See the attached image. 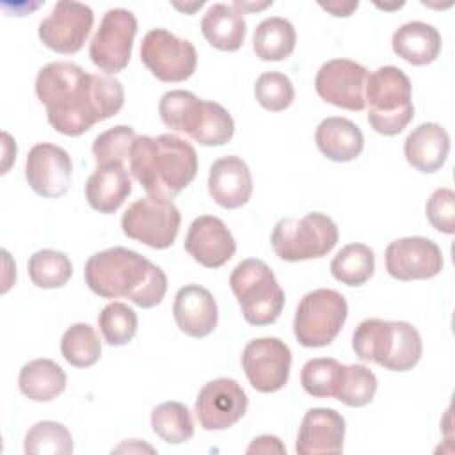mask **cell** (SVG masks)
Instances as JSON below:
<instances>
[{"label": "cell", "instance_id": "1", "mask_svg": "<svg viewBox=\"0 0 455 455\" xmlns=\"http://www.w3.org/2000/svg\"><path fill=\"white\" fill-rule=\"evenodd\" d=\"M34 87L52 128L68 137L85 133L96 123L116 116L124 105V89L117 78L87 73L68 60L43 66Z\"/></svg>", "mask_w": 455, "mask_h": 455}, {"label": "cell", "instance_id": "2", "mask_svg": "<svg viewBox=\"0 0 455 455\" xmlns=\"http://www.w3.org/2000/svg\"><path fill=\"white\" fill-rule=\"evenodd\" d=\"M84 279L98 297H124L142 309L158 306L167 291L165 272L126 247H108L92 254L85 261Z\"/></svg>", "mask_w": 455, "mask_h": 455}, {"label": "cell", "instance_id": "3", "mask_svg": "<svg viewBox=\"0 0 455 455\" xmlns=\"http://www.w3.org/2000/svg\"><path fill=\"white\" fill-rule=\"evenodd\" d=\"M130 174L149 196L172 199L197 174V153L185 139L162 133L137 135L130 151Z\"/></svg>", "mask_w": 455, "mask_h": 455}, {"label": "cell", "instance_id": "4", "mask_svg": "<svg viewBox=\"0 0 455 455\" xmlns=\"http://www.w3.org/2000/svg\"><path fill=\"white\" fill-rule=\"evenodd\" d=\"M352 350L364 363L407 371L419 363L423 343L418 329L409 322L366 318L352 334Z\"/></svg>", "mask_w": 455, "mask_h": 455}, {"label": "cell", "instance_id": "5", "mask_svg": "<svg viewBox=\"0 0 455 455\" xmlns=\"http://www.w3.org/2000/svg\"><path fill=\"white\" fill-rule=\"evenodd\" d=\"M364 101L370 126L386 137L398 135L414 117L412 84L396 66H380L368 73Z\"/></svg>", "mask_w": 455, "mask_h": 455}, {"label": "cell", "instance_id": "6", "mask_svg": "<svg viewBox=\"0 0 455 455\" xmlns=\"http://www.w3.org/2000/svg\"><path fill=\"white\" fill-rule=\"evenodd\" d=\"M229 286L249 325H270L281 316L284 291L265 261L256 258L242 259L229 275Z\"/></svg>", "mask_w": 455, "mask_h": 455}, {"label": "cell", "instance_id": "7", "mask_svg": "<svg viewBox=\"0 0 455 455\" xmlns=\"http://www.w3.org/2000/svg\"><path fill=\"white\" fill-rule=\"evenodd\" d=\"M338 238V226L329 215L309 212L300 219L284 217L277 220L270 243L275 256L293 263L323 258L334 249Z\"/></svg>", "mask_w": 455, "mask_h": 455}, {"label": "cell", "instance_id": "8", "mask_svg": "<svg viewBox=\"0 0 455 455\" xmlns=\"http://www.w3.org/2000/svg\"><path fill=\"white\" fill-rule=\"evenodd\" d=\"M347 316L348 304L339 291L316 288L300 299L293 316V334L306 348L327 347L343 329Z\"/></svg>", "mask_w": 455, "mask_h": 455}, {"label": "cell", "instance_id": "9", "mask_svg": "<svg viewBox=\"0 0 455 455\" xmlns=\"http://www.w3.org/2000/svg\"><path fill=\"white\" fill-rule=\"evenodd\" d=\"M181 226L178 206L158 196L133 201L121 217L123 233L151 249H167L174 243Z\"/></svg>", "mask_w": 455, "mask_h": 455}, {"label": "cell", "instance_id": "10", "mask_svg": "<svg viewBox=\"0 0 455 455\" xmlns=\"http://www.w3.org/2000/svg\"><path fill=\"white\" fill-rule=\"evenodd\" d=\"M137 34V18L124 7L108 9L91 39L89 57L105 75L123 71L132 57L133 39Z\"/></svg>", "mask_w": 455, "mask_h": 455}, {"label": "cell", "instance_id": "11", "mask_svg": "<svg viewBox=\"0 0 455 455\" xmlns=\"http://www.w3.org/2000/svg\"><path fill=\"white\" fill-rule=\"evenodd\" d=\"M140 60L160 82H185L197 66L196 46L167 28H151L140 43Z\"/></svg>", "mask_w": 455, "mask_h": 455}, {"label": "cell", "instance_id": "12", "mask_svg": "<svg viewBox=\"0 0 455 455\" xmlns=\"http://www.w3.org/2000/svg\"><path fill=\"white\" fill-rule=\"evenodd\" d=\"M94 23V12L89 5L80 2L60 0L52 12L41 20L37 36L41 43L62 55H71L82 50Z\"/></svg>", "mask_w": 455, "mask_h": 455}, {"label": "cell", "instance_id": "13", "mask_svg": "<svg viewBox=\"0 0 455 455\" xmlns=\"http://www.w3.org/2000/svg\"><path fill=\"white\" fill-rule=\"evenodd\" d=\"M242 368L259 393H275L288 384L291 350L279 338L251 339L242 352Z\"/></svg>", "mask_w": 455, "mask_h": 455}, {"label": "cell", "instance_id": "14", "mask_svg": "<svg viewBox=\"0 0 455 455\" xmlns=\"http://www.w3.org/2000/svg\"><path fill=\"white\" fill-rule=\"evenodd\" d=\"M368 69L350 59H332L320 66L315 76L316 94L345 110L359 112L366 107L364 89H366Z\"/></svg>", "mask_w": 455, "mask_h": 455}, {"label": "cell", "instance_id": "15", "mask_svg": "<svg viewBox=\"0 0 455 455\" xmlns=\"http://www.w3.org/2000/svg\"><path fill=\"white\" fill-rule=\"evenodd\" d=\"M247 405L242 386L235 379L219 377L199 389L194 412L204 430H226L243 418Z\"/></svg>", "mask_w": 455, "mask_h": 455}, {"label": "cell", "instance_id": "16", "mask_svg": "<svg viewBox=\"0 0 455 455\" xmlns=\"http://www.w3.org/2000/svg\"><path fill=\"white\" fill-rule=\"evenodd\" d=\"M386 270L398 281L432 279L443 267L441 247L427 236H403L393 240L384 252Z\"/></svg>", "mask_w": 455, "mask_h": 455}, {"label": "cell", "instance_id": "17", "mask_svg": "<svg viewBox=\"0 0 455 455\" xmlns=\"http://www.w3.org/2000/svg\"><path fill=\"white\" fill-rule=\"evenodd\" d=\"M73 164L68 151L52 142H37L25 162V180L41 197H62L71 185Z\"/></svg>", "mask_w": 455, "mask_h": 455}, {"label": "cell", "instance_id": "18", "mask_svg": "<svg viewBox=\"0 0 455 455\" xmlns=\"http://www.w3.org/2000/svg\"><path fill=\"white\" fill-rule=\"evenodd\" d=\"M185 251L196 263L219 268L235 256L236 242L224 220L215 215H199L188 226Z\"/></svg>", "mask_w": 455, "mask_h": 455}, {"label": "cell", "instance_id": "19", "mask_svg": "<svg viewBox=\"0 0 455 455\" xmlns=\"http://www.w3.org/2000/svg\"><path fill=\"white\" fill-rule=\"evenodd\" d=\"M345 418L329 407L309 409L299 427L295 451L299 455H336L343 451Z\"/></svg>", "mask_w": 455, "mask_h": 455}, {"label": "cell", "instance_id": "20", "mask_svg": "<svg viewBox=\"0 0 455 455\" xmlns=\"http://www.w3.org/2000/svg\"><path fill=\"white\" fill-rule=\"evenodd\" d=\"M172 316L181 332L190 338H204L217 327L219 307L210 290L192 283L176 291Z\"/></svg>", "mask_w": 455, "mask_h": 455}, {"label": "cell", "instance_id": "21", "mask_svg": "<svg viewBox=\"0 0 455 455\" xmlns=\"http://www.w3.org/2000/svg\"><path fill=\"white\" fill-rule=\"evenodd\" d=\"M208 192L226 210L247 204L252 196V176L247 164L235 155L215 160L208 174Z\"/></svg>", "mask_w": 455, "mask_h": 455}, {"label": "cell", "instance_id": "22", "mask_svg": "<svg viewBox=\"0 0 455 455\" xmlns=\"http://www.w3.org/2000/svg\"><path fill=\"white\" fill-rule=\"evenodd\" d=\"M450 153V135L437 123L418 124L403 142V155L411 167L430 174L439 171Z\"/></svg>", "mask_w": 455, "mask_h": 455}, {"label": "cell", "instance_id": "23", "mask_svg": "<svg viewBox=\"0 0 455 455\" xmlns=\"http://www.w3.org/2000/svg\"><path fill=\"white\" fill-rule=\"evenodd\" d=\"M84 192L92 210L110 215L117 212L132 194V180L123 164L96 165L94 172L85 181Z\"/></svg>", "mask_w": 455, "mask_h": 455}, {"label": "cell", "instance_id": "24", "mask_svg": "<svg viewBox=\"0 0 455 455\" xmlns=\"http://www.w3.org/2000/svg\"><path fill=\"white\" fill-rule=\"evenodd\" d=\"M315 142L320 153L338 164L355 160L364 148L361 128L347 117H325L315 132Z\"/></svg>", "mask_w": 455, "mask_h": 455}, {"label": "cell", "instance_id": "25", "mask_svg": "<svg viewBox=\"0 0 455 455\" xmlns=\"http://www.w3.org/2000/svg\"><path fill=\"white\" fill-rule=\"evenodd\" d=\"M393 52L412 66L434 62L443 48L439 30L425 21H407L391 37Z\"/></svg>", "mask_w": 455, "mask_h": 455}, {"label": "cell", "instance_id": "26", "mask_svg": "<svg viewBox=\"0 0 455 455\" xmlns=\"http://www.w3.org/2000/svg\"><path fill=\"white\" fill-rule=\"evenodd\" d=\"M201 32L210 46L220 52H236L247 34L243 12L233 4H213L201 20Z\"/></svg>", "mask_w": 455, "mask_h": 455}, {"label": "cell", "instance_id": "27", "mask_svg": "<svg viewBox=\"0 0 455 455\" xmlns=\"http://www.w3.org/2000/svg\"><path fill=\"white\" fill-rule=\"evenodd\" d=\"M18 387L32 402H50L66 389V373L52 359H32L21 366Z\"/></svg>", "mask_w": 455, "mask_h": 455}, {"label": "cell", "instance_id": "28", "mask_svg": "<svg viewBox=\"0 0 455 455\" xmlns=\"http://www.w3.org/2000/svg\"><path fill=\"white\" fill-rule=\"evenodd\" d=\"M297 43V32L291 21L281 16H270L258 23L252 34V48L256 57L265 62L288 59Z\"/></svg>", "mask_w": 455, "mask_h": 455}, {"label": "cell", "instance_id": "29", "mask_svg": "<svg viewBox=\"0 0 455 455\" xmlns=\"http://www.w3.org/2000/svg\"><path fill=\"white\" fill-rule=\"evenodd\" d=\"M375 272V252L366 243H348L341 247L331 261V274L347 286L364 284Z\"/></svg>", "mask_w": 455, "mask_h": 455}, {"label": "cell", "instance_id": "30", "mask_svg": "<svg viewBox=\"0 0 455 455\" xmlns=\"http://www.w3.org/2000/svg\"><path fill=\"white\" fill-rule=\"evenodd\" d=\"M203 100L197 98L192 91H167L158 101V114L164 124L174 132H183L190 137L194 132L199 116H201Z\"/></svg>", "mask_w": 455, "mask_h": 455}, {"label": "cell", "instance_id": "31", "mask_svg": "<svg viewBox=\"0 0 455 455\" xmlns=\"http://www.w3.org/2000/svg\"><path fill=\"white\" fill-rule=\"evenodd\" d=\"M153 432L169 444H183L194 437V419L181 402H164L151 411Z\"/></svg>", "mask_w": 455, "mask_h": 455}, {"label": "cell", "instance_id": "32", "mask_svg": "<svg viewBox=\"0 0 455 455\" xmlns=\"http://www.w3.org/2000/svg\"><path fill=\"white\" fill-rule=\"evenodd\" d=\"M28 277L32 284L43 290L62 288L73 275L69 258L55 249H41L28 258Z\"/></svg>", "mask_w": 455, "mask_h": 455}, {"label": "cell", "instance_id": "33", "mask_svg": "<svg viewBox=\"0 0 455 455\" xmlns=\"http://www.w3.org/2000/svg\"><path fill=\"white\" fill-rule=\"evenodd\" d=\"M62 357L75 368H89L101 357V341L89 323L69 325L60 339Z\"/></svg>", "mask_w": 455, "mask_h": 455}, {"label": "cell", "instance_id": "34", "mask_svg": "<svg viewBox=\"0 0 455 455\" xmlns=\"http://www.w3.org/2000/svg\"><path fill=\"white\" fill-rule=\"evenodd\" d=\"M377 393V377L364 364H343L341 375L334 391L338 402L348 407L368 405Z\"/></svg>", "mask_w": 455, "mask_h": 455}, {"label": "cell", "instance_id": "35", "mask_svg": "<svg viewBox=\"0 0 455 455\" xmlns=\"http://www.w3.org/2000/svg\"><path fill=\"white\" fill-rule=\"evenodd\" d=\"M235 133V121L231 114L215 101L203 100V108L199 121L190 135L192 140H196L201 146H224L233 139Z\"/></svg>", "mask_w": 455, "mask_h": 455}, {"label": "cell", "instance_id": "36", "mask_svg": "<svg viewBox=\"0 0 455 455\" xmlns=\"http://www.w3.org/2000/svg\"><path fill=\"white\" fill-rule=\"evenodd\" d=\"M23 450L27 455H69L73 451V437L62 423L44 419L30 427Z\"/></svg>", "mask_w": 455, "mask_h": 455}, {"label": "cell", "instance_id": "37", "mask_svg": "<svg viewBox=\"0 0 455 455\" xmlns=\"http://www.w3.org/2000/svg\"><path fill=\"white\" fill-rule=\"evenodd\" d=\"M98 327L103 339L112 347L126 345L133 339L139 327L137 313L124 302H110L98 315Z\"/></svg>", "mask_w": 455, "mask_h": 455}, {"label": "cell", "instance_id": "38", "mask_svg": "<svg viewBox=\"0 0 455 455\" xmlns=\"http://www.w3.org/2000/svg\"><path fill=\"white\" fill-rule=\"evenodd\" d=\"M341 366L343 364L334 357H315L306 361L300 370V384L304 391L315 398L334 396Z\"/></svg>", "mask_w": 455, "mask_h": 455}, {"label": "cell", "instance_id": "39", "mask_svg": "<svg viewBox=\"0 0 455 455\" xmlns=\"http://www.w3.org/2000/svg\"><path fill=\"white\" fill-rule=\"evenodd\" d=\"M135 139L137 133L128 124H117L101 132L92 142V155L96 164H123L126 158H130Z\"/></svg>", "mask_w": 455, "mask_h": 455}, {"label": "cell", "instance_id": "40", "mask_svg": "<svg viewBox=\"0 0 455 455\" xmlns=\"http://www.w3.org/2000/svg\"><path fill=\"white\" fill-rule=\"evenodd\" d=\"M254 96L263 108L270 112H281L293 103L295 89L284 73L267 71L256 78Z\"/></svg>", "mask_w": 455, "mask_h": 455}, {"label": "cell", "instance_id": "41", "mask_svg": "<svg viewBox=\"0 0 455 455\" xmlns=\"http://www.w3.org/2000/svg\"><path fill=\"white\" fill-rule=\"evenodd\" d=\"M425 213L432 228L444 235L455 233V192L451 188H437L430 194Z\"/></svg>", "mask_w": 455, "mask_h": 455}, {"label": "cell", "instance_id": "42", "mask_svg": "<svg viewBox=\"0 0 455 455\" xmlns=\"http://www.w3.org/2000/svg\"><path fill=\"white\" fill-rule=\"evenodd\" d=\"M247 453H281L283 455L286 453V448L279 437L263 434L252 439V443L247 446Z\"/></svg>", "mask_w": 455, "mask_h": 455}, {"label": "cell", "instance_id": "43", "mask_svg": "<svg viewBox=\"0 0 455 455\" xmlns=\"http://www.w3.org/2000/svg\"><path fill=\"white\" fill-rule=\"evenodd\" d=\"M359 2H331V4H320L322 9H325L327 12H331L332 16H338V18H347L350 16L355 9H357Z\"/></svg>", "mask_w": 455, "mask_h": 455}]
</instances>
